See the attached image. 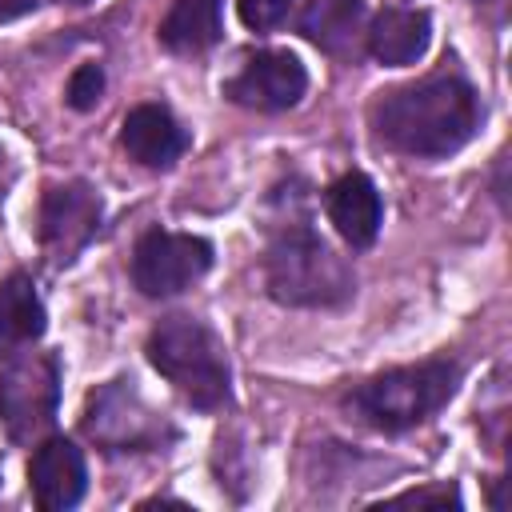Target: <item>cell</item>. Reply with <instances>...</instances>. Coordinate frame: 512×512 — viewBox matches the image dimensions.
<instances>
[{"instance_id": "6da1fadb", "label": "cell", "mask_w": 512, "mask_h": 512, "mask_svg": "<svg viewBox=\"0 0 512 512\" xmlns=\"http://www.w3.org/2000/svg\"><path fill=\"white\" fill-rule=\"evenodd\" d=\"M372 128L404 156H448L480 128V100L468 80L436 72L380 92L372 104Z\"/></svg>"}, {"instance_id": "d6986e66", "label": "cell", "mask_w": 512, "mask_h": 512, "mask_svg": "<svg viewBox=\"0 0 512 512\" xmlns=\"http://www.w3.org/2000/svg\"><path fill=\"white\" fill-rule=\"evenodd\" d=\"M388 504H416V508H424V504H432V508H460V492H456V488H448V484H436V488L400 492V496H392Z\"/></svg>"}, {"instance_id": "30bf717a", "label": "cell", "mask_w": 512, "mask_h": 512, "mask_svg": "<svg viewBox=\"0 0 512 512\" xmlns=\"http://www.w3.org/2000/svg\"><path fill=\"white\" fill-rule=\"evenodd\" d=\"M28 488H32V500L44 512L76 508L84 500V488H88L84 452L64 436H52V440L36 444V452L28 460Z\"/></svg>"}, {"instance_id": "ac0fdd59", "label": "cell", "mask_w": 512, "mask_h": 512, "mask_svg": "<svg viewBox=\"0 0 512 512\" xmlns=\"http://www.w3.org/2000/svg\"><path fill=\"white\" fill-rule=\"evenodd\" d=\"M236 12H240L244 28L268 32V28H276L292 12V0H236Z\"/></svg>"}, {"instance_id": "4fadbf2b", "label": "cell", "mask_w": 512, "mask_h": 512, "mask_svg": "<svg viewBox=\"0 0 512 512\" xmlns=\"http://www.w3.org/2000/svg\"><path fill=\"white\" fill-rule=\"evenodd\" d=\"M300 32L328 56H356L368 32V8L364 0H308Z\"/></svg>"}, {"instance_id": "9c48e42d", "label": "cell", "mask_w": 512, "mask_h": 512, "mask_svg": "<svg viewBox=\"0 0 512 512\" xmlns=\"http://www.w3.org/2000/svg\"><path fill=\"white\" fill-rule=\"evenodd\" d=\"M100 228V196L72 180L56 184L40 200V244L56 264H68Z\"/></svg>"}, {"instance_id": "7a4b0ae2", "label": "cell", "mask_w": 512, "mask_h": 512, "mask_svg": "<svg viewBox=\"0 0 512 512\" xmlns=\"http://www.w3.org/2000/svg\"><path fill=\"white\" fill-rule=\"evenodd\" d=\"M460 384V364L448 356H432L420 364L388 368L364 384H356L344 396V408L376 428V432H404L412 424H424L432 412H440Z\"/></svg>"}, {"instance_id": "ba28073f", "label": "cell", "mask_w": 512, "mask_h": 512, "mask_svg": "<svg viewBox=\"0 0 512 512\" xmlns=\"http://www.w3.org/2000/svg\"><path fill=\"white\" fill-rule=\"evenodd\" d=\"M308 88V72L292 52H256L244 60V68L224 84V96L252 112H284L300 104Z\"/></svg>"}, {"instance_id": "8992f818", "label": "cell", "mask_w": 512, "mask_h": 512, "mask_svg": "<svg viewBox=\"0 0 512 512\" xmlns=\"http://www.w3.org/2000/svg\"><path fill=\"white\" fill-rule=\"evenodd\" d=\"M84 432L104 452H148L172 436V428L144 404L128 380H108L88 396Z\"/></svg>"}, {"instance_id": "52a82bcc", "label": "cell", "mask_w": 512, "mask_h": 512, "mask_svg": "<svg viewBox=\"0 0 512 512\" xmlns=\"http://www.w3.org/2000/svg\"><path fill=\"white\" fill-rule=\"evenodd\" d=\"M208 268H212V244L192 232L152 228L132 248V284L152 300L184 292Z\"/></svg>"}, {"instance_id": "3957f363", "label": "cell", "mask_w": 512, "mask_h": 512, "mask_svg": "<svg viewBox=\"0 0 512 512\" xmlns=\"http://www.w3.org/2000/svg\"><path fill=\"white\" fill-rule=\"evenodd\" d=\"M152 368L200 412H216L228 404L232 372L224 344L196 316H164L148 336Z\"/></svg>"}, {"instance_id": "44dd1931", "label": "cell", "mask_w": 512, "mask_h": 512, "mask_svg": "<svg viewBox=\"0 0 512 512\" xmlns=\"http://www.w3.org/2000/svg\"><path fill=\"white\" fill-rule=\"evenodd\" d=\"M0 164H4V148H0Z\"/></svg>"}, {"instance_id": "e0dca14e", "label": "cell", "mask_w": 512, "mask_h": 512, "mask_svg": "<svg viewBox=\"0 0 512 512\" xmlns=\"http://www.w3.org/2000/svg\"><path fill=\"white\" fill-rule=\"evenodd\" d=\"M100 96H104V72H100V64H80V68L68 76V88H64L68 108L92 112V108L100 104Z\"/></svg>"}, {"instance_id": "9a60e30c", "label": "cell", "mask_w": 512, "mask_h": 512, "mask_svg": "<svg viewBox=\"0 0 512 512\" xmlns=\"http://www.w3.org/2000/svg\"><path fill=\"white\" fill-rule=\"evenodd\" d=\"M44 328H48V316L36 284L24 272L8 276L0 284V356L28 348L32 340L44 336Z\"/></svg>"}, {"instance_id": "7c38bea8", "label": "cell", "mask_w": 512, "mask_h": 512, "mask_svg": "<svg viewBox=\"0 0 512 512\" xmlns=\"http://www.w3.org/2000/svg\"><path fill=\"white\" fill-rule=\"evenodd\" d=\"M324 208H328V220L332 228L352 244V248H368L380 232V220H384V204H380V192L376 184L364 176V172H344L328 192H324Z\"/></svg>"}, {"instance_id": "8fae6325", "label": "cell", "mask_w": 512, "mask_h": 512, "mask_svg": "<svg viewBox=\"0 0 512 512\" xmlns=\"http://www.w3.org/2000/svg\"><path fill=\"white\" fill-rule=\"evenodd\" d=\"M120 148L144 168H172L188 148V132L164 104H136L120 124Z\"/></svg>"}, {"instance_id": "7402d4cb", "label": "cell", "mask_w": 512, "mask_h": 512, "mask_svg": "<svg viewBox=\"0 0 512 512\" xmlns=\"http://www.w3.org/2000/svg\"><path fill=\"white\" fill-rule=\"evenodd\" d=\"M72 4H88V0H72Z\"/></svg>"}, {"instance_id": "5bb4252c", "label": "cell", "mask_w": 512, "mask_h": 512, "mask_svg": "<svg viewBox=\"0 0 512 512\" xmlns=\"http://www.w3.org/2000/svg\"><path fill=\"white\" fill-rule=\"evenodd\" d=\"M428 40H432V16L420 8H384L364 32L368 52L392 68L416 64L428 52Z\"/></svg>"}, {"instance_id": "ffe728a7", "label": "cell", "mask_w": 512, "mask_h": 512, "mask_svg": "<svg viewBox=\"0 0 512 512\" xmlns=\"http://www.w3.org/2000/svg\"><path fill=\"white\" fill-rule=\"evenodd\" d=\"M32 8H36V0H0V24L24 16V12H32Z\"/></svg>"}, {"instance_id": "5b68a950", "label": "cell", "mask_w": 512, "mask_h": 512, "mask_svg": "<svg viewBox=\"0 0 512 512\" xmlns=\"http://www.w3.org/2000/svg\"><path fill=\"white\" fill-rule=\"evenodd\" d=\"M60 408V360L52 352L16 356L0 372V420L12 440H32L52 428Z\"/></svg>"}, {"instance_id": "277c9868", "label": "cell", "mask_w": 512, "mask_h": 512, "mask_svg": "<svg viewBox=\"0 0 512 512\" xmlns=\"http://www.w3.org/2000/svg\"><path fill=\"white\" fill-rule=\"evenodd\" d=\"M264 280H268V292L280 304H296V308L344 304L352 296V288H356V276L344 264V256H336L304 224H288L268 244Z\"/></svg>"}, {"instance_id": "2e32d148", "label": "cell", "mask_w": 512, "mask_h": 512, "mask_svg": "<svg viewBox=\"0 0 512 512\" xmlns=\"http://www.w3.org/2000/svg\"><path fill=\"white\" fill-rule=\"evenodd\" d=\"M224 0H176L160 20V44L172 52H204L224 36Z\"/></svg>"}]
</instances>
